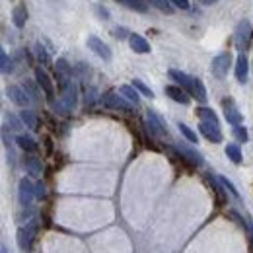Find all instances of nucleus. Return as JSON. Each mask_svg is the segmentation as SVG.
Instances as JSON below:
<instances>
[{"label": "nucleus", "instance_id": "f03ea898", "mask_svg": "<svg viewBox=\"0 0 253 253\" xmlns=\"http://www.w3.org/2000/svg\"><path fill=\"white\" fill-rule=\"evenodd\" d=\"M37 228H39V224L35 220L20 226V230L16 234V240H18V246H20L22 252H30L33 248V240L37 236Z\"/></svg>", "mask_w": 253, "mask_h": 253}, {"label": "nucleus", "instance_id": "6ab92c4d", "mask_svg": "<svg viewBox=\"0 0 253 253\" xmlns=\"http://www.w3.org/2000/svg\"><path fill=\"white\" fill-rule=\"evenodd\" d=\"M248 72H250L248 57H246V53H240L238 59H236V80L240 84H246L248 82Z\"/></svg>", "mask_w": 253, "mask_h": 253}, {"label": "nucleus", "instance_id": "20e7f679", "mask_svg": "<svg viewBox=\"0 0 253 253\" xmlns=\"http://www.w3.org/2000/svg\"><path fill=\"white\" fill-rule=\"evenodd\" d=\"M146 130L150 132V136H156V138H166L168 136V128H166L164 119L152 109L146 111Z\"/></svg>", "mask_w": 253, "mask_h": 253}, {"label": "nucleus", "instance_id": "aec40b11", "mask_svg": "<svg viewBox=\"0 0 253 253\" xmlns=\"http://www.w3.org/2000/svg\"><path fill=\"white\" fill-rule=\"evenodd\" d=\"M16 144H18L26 154L37 152V142L33 140L32 136H28V134H18V136H16Z\"/></svg>", "mask_w": 253, "mask_h": 253}, {"label": "nucleus", "instance_id": "0eeeda50", "mask_svg": "<svg viewBox=\"0 0 253 253\" xmlns=\"http://www.w3.org/2000/svg\"><path fill=\"white\" fill-rule=\"evenodd\" d=\"M222 107H224V117H226V121H228L230 125L232 126L242 125L244 115L240 113V109H238V105H236V101H234L232 97H224V99H222Z\"/></svg>", "mask_w": 253, "mask_h": 253}, {"label": "nucleus", "instance_id": "a211bd4d", "mask_svg": "<svg viewBox=\"0 0 253 253\" xmlns=\"http://www.w3.org/2000/svg\"><path fill=\"white\" fill-rule=\"evenodd\" d=\"M61 99H63L64 105H66V109L72 111V109L78 105V86H76L74 82H70L68 88L61 94Z\"/></svg>", "mask_w": 253, "mask_h": 253}, {"label": "nucleus", "instance_id": "7ed1b4c3", "mask_svg": "<svg viewBox=\"0 0 253 253\" xmlns=\"http://www.w3.org/2000/svg\"><path fill=\"white\" fill-rule=\"evenodd\" d=\"M101 103L109 109H117V111H125V113H132V103L126 99L125 95L117 94V92H107L101 97Z\"/></svg>", "mask_w": 253, "mask_h": 253}, {"label": "nucleus", "instance_id": "b1692460", "mask_svg": "<svg viewBox=\"0 0 253 253\" xmlns=\"http://www.w3.org/2000/svg\"><path fill=\"white\" fill-rule=\"evenodd\" d=\"M119 94L121 95H125L126 99L136 107L138 103H140V95H138V90L134 88V86H128V84H125V86H121L119 88Z\"/></svg>", "mask_w": 253, "mask_h": 253}, {"label": "nucleus", "instance_id": "cd10ccee", "mask_svg": "<svg viewBox=\"0 0 253 253\" xmlns=\"http://www.w3.org/2000/svg\"><path fill=\"white\" fill-rule=\"evenodd\" d=\"M22 88L30 94V97H32L33 101H37V99L41 97V92H43V90L39 88V84H37V82H33V80H24V86H22Z\"/></svg>", "mask_w": 253, "mask_h": 253}, {"label": "nucleus", "instance_id": "f704fd0d", "mask_svg": "<svg viewBox=\"0 0 253 253\" xmlns=\"http://www.w3.org/2000/svg\"><path fill=\"white\" fill-rule=\"evenodd\" d=\"M132 86H134V88H136L142 95H146V97H150V99L154 97V92H152V90H150L142 80H132Z\"/></svg>", "mask_w": 253, "mask_h": 253}, {"label": "nucleus", "instance_id": "473e14b6", "mask_svg": "<svg viewBox=\"0 0 253 253\" xmlns=\"http://www.w3.org/2000/svg\"><path fill=\"white\" fill-rule=\"evenodd\" d=\"M57 72H61V74H64V76L70 78V76L74 74V68L66 63L64 59H57Z\"/></svg>", "mask_w": 253, "mask_h": 253}, {"label": "nucleus", "instance_id": "9d476101", "mask_svg": "<svg viewBox=\"0 0 253 253\" xmlns=\"http://www.w3.org/2000/svg\"><path fill=\"white\" fill-rule=\"evenodd\" d=\"M6 95L12 99V103H16V105H20L24 109H28V105L33 101L32 97H30V94L24 88H20V86H8L6 88Z\"/></svg>", "mask_w": 253, "mask_h": 253}, {"label": "nucleus", "instance_id": "f3484780", "mask_svg": "<svg viewBox=\"0 0 253 253\" xmlns=\"http://www.w3.org/2000/svg\"><path fill=\"white\" fill-rule=\"evenodd\" d=\"M128 45H130V49H132L134 53H138V55H148V53H150V43H148L142 35H138V33H130V35H128Z\"/></svg>", "mask_w": 253, "mask_h": 253}, {"label": "nucleus", "instance_id": "dca6fc26", "mask_svg": "<svg viewBox=\"0 0 253 253\" xmlns=\"http://www.w3.org/2000/svg\"><path fill=\"white\" fill-rule=\"evenodd\" d=\"M22 162H24V168H26V171H28L30 177H39L41 175L43 164H41V160L37 158L35 154H26Z\"/></svg>", "mask_w": 253, "mask_h": 253}, {"label": "nucleus", "instance_id": "f257e3e1", "mask_svg": "<svg viewBox=\"0 0 253 253\" xmlns=\"http://www.w3.org/2000/svg\"><path fill=\"white\" fill-rule=\"evenodd\" d=\"M252 41H253V28L248 20H244V22L238 24V28L234 32V45H236V49L240 53H246L250 49Z\"/></svg>", "mask_w": 253, "mask_h": 253}, {"label": "nucleus", "instance_id": "2f4dec72", "mask_svg": "<svg viewBox=\"0 0 253 253\" xmlns=\"http://www.w3.org/2000/svg\"><path fill=\"white\" fill-rule=\"evenodd\" d=\"M0 68H2V74H10L12 72V61L8 57V53L2 49L0 51Z\"/></svg>", "mask_w": 253, "mask_h": 253}, {"label": "nucleus", "instance_id": "4be33fe9", "mask_svg": "<svg viewBox=\"0 0 253 253\" xmlns=\"http://www.w3.org/2000/svg\"><path fill=\"white\" fill-rule=\"evenodd\" d=\"M197 117L201 119V121H207V123H214V125H220V121H218V115L211 109V107H197Z\"/></svg>", "mask_w": 253, "mask_h": 253}, {"label": "nucleus", "instance_id": "e433bc0d", "mask_svg": "<svg viewBox=\"0 0 253 253\" xmlns=\"http://www.w3.org/2000/svg\"><path fill=\"white\" fill-rule=\"evenodd\" d=\"M234 136L240 140V142H248V128L246 126H242V125H238V126H234Z\"/></svg>", "mask_w": 253, "mask_h": 253}, {"label": "nucleus", "instance_id": "c85d7f7f", "mask_svg": "<svg viewBox=\"0 0 253 253\" xmlns=\"http://www.w3.org/2000/svg\"><path fill=\"white\" fill-rule=\"evenodd\" d=\"M4 119H6V125L10 126V130H22V126H24V121L22 119H18L14 113H6L4 115Z\"/></svg>", "mask_w": 253, "mask_h": 253}, {"label": "nucleus", "instance_id": "6e6552de", "mask_svg": "<svg viewBox=\"0 0 253 253\" xmlns=\"http://www.w3.org/2000/svg\"><path fill=\"white\" fill-rule=\"evenodd\" d=\"M35 82L39 84V88L43 90V94L47 95L49 101L55 99V86H53V80H51V76L47 74L45 68H41V66L35 68Z\"/></svg>", "mask_w": 253, "mask_h": 253}, {"label": "nucleus", "instance_id": "2eb2a0df", "mask_svg": "<svg viewBox=\"0 0 253 253\" xmlns=\"http://www.w3.org/2000/svg\"><path fill=\"white\" fill-rule=\"evenodd\" d=\"M168 76L177 84V86H181L185 92H189L193 94V78H191L189 74H185V72H181V70H175V68H171L169 72H168Z\"/></svg>", "mask_w": 253, "mask_h": 253}, {"label": "nucleus", "instance_id": "37998d69", "mask_svg": "<svg viewBox=\"0 0 253 253\" xmlns=\"http://www.w3.org/2000/svg\"><path fill=\"white\" fill-rule=\"evenodd\" d=\"M115 33H117V35H125V30H123V28H119V30H117V32H115Z\"/></svg>", "mask_w": 253, "mask_h": 253}, {"label": "nucleus", "instance_id": "ddd939ff", "mask_svg": "<svg viewBox=\"0 0 253 253\" xmlns=\"http://www.w3.org/2000/svg\"><path fill=\"white\" fill-rule=\"evenodd\" d=\"M166 95L169 97V99H173V101H177V103H181V105H189L191 97H189V92H185L181 86H177V84H171V86H166Z\"/></svg>", "mask_w": 253, "mask_h": 253}, {"label": "nucleus", "instance_id": "72a5a7b5", "mask_svg": "<svg viewBox=\"0 0 253 253\" xmlns=\"http://www.w3.org/2000/svg\"><path fill=\"white\" fill-rule=\"evenodd\" d=\"M218 179H220V183L224 185V189L228 191V193H230L234 199H240V193H238V189L234 187V183H232L228 177H224V175H218Z\"/></svg>", "mask_w": 253, "mask_h": 253}, {"label": "nucleus", "instance_id": "412c9836", "mask_svg": "<svg viewBox=\"0 0 253 253\" xmlns=\"http://www.w3.org/2000/svg\"><path fill=\"white\" fill-rule=\"evenodd\" d=\"M12 22H14L16 28H24V26H26V22H28V10H26L24 4H20V6L14 8V12H12Z\"/></svg>", "mask_w": 253, "mask_h": 253}, {"label": "nucleus", "instance_id": "ea45409f", "mask_svg": "<svg viewBox=\"0 0 253 253\" xmlns=\"http://www.w3.org/2000/svg\"><path fill=\"white\" fill-rule=\"evenodd\" d=\"M171 4H175L181 10H189V0H171Z\"/></svg>", "mask_w": 253, "mask_h": 253}, {"label": "nucleus", "instance_id": "c9c22d12", "mask_svg": "<svg viewBox=\"0 0 253 253\" xmlns=\"http://www.w3.org/2000/svg\"><path fill=\"white\" fill-rule=\"evenodd\" d=\"M90 64H86V63H80L76 68H74V74L78 76V78H82V80H86L88 76H90Z\"/></svg>", "mask_w": 253, "mask_h": 253}, {"label": "nucleus", "instance_id": "c756f323", "mask_svg": "<svg viewBox=\"0 0 253 253\" xmlns=\"http://www.w3.org/2000/svg\"><path fill=\"white\" fill-rule=\"evenodd\" d=\"M35 57H37V61L43 64V66H47V64L51 63V59H49V53L45 51V47H43L41 43H35Z\"/></svg>", "mask_w": 253, "mask_h": 253}, {"label": "nucleus", "instance_id": "4468645a", "mask_svg": "<svg viewBox=\"0 0 253 253\" xmlns=\"http://www.w3.org/2000/svg\"><path fill=\"white\" fill-rule=\"evenodd\" d=\"M207 181L211 183V187H212L214 195H216V207H224V205L228 203V191L224 189V185L220 183V179L209 173V175H207Z\"/></svg>", "mask_w": 253, "mask_h": 253}, {"label": "nucleus", "instance_id": "79ce46f5", "mask_svg": "<svg viewBox=\"0 0 253 253\" xmlns=\"http://www.w3.org/2000/svg\"><path fill=\"white\" fill-rule=\"evenodd\" d=\"M0 253H10L8 252V246H6L4 242H2V246H0Z\"/></svg>", "mask_w": 253, "mask_h": 253}, {"label": "nucleus", "instance_id": "4c0bfd02", "mask_svg": "<svg viewBox=\"0 0 253 253\" xmlns=\"http://www.w3.org/2000/svg\"><path fill=\"white\" fill-rule=\"evenodd\" d=\"M169 2H171V0H152V4L158 6L162 12H166V14H173V8L169 6Z\"/></svg>", "mask_w": 253, "mask_h": 253}, {"label": "nucleus", "instance_id": "f8f14e48", "mask_svg": "<svg viewBox=\"0 0 253 253\" xmlns=\"http://www.w3.org/2000/svg\"><path fill=\"white\" fill-rule=\"evenodd\" d=\"M199 130H201V134H203L207 140H211V142H214V144L222 142L220 125H214V123H207V121H201V123H199Z\"/></svg>", "mask_w": 253, "mask_h": 253}, {"label": "nucleus", "instance_id": "9b49d317", "mask_svg": "<svg viewBox=\"0 0 253 253\" xmlns=\"http://www.w3.org/2000/svg\"><path fill=\"white\" fill-rule=\"evenodd\" d=\"M86 45H88V49L90 51H94L95 55L99 57V59H103V61H111V49L99 39V37H88V41H86Z\"/></svg>", "mask_w": 253, "mask_h": 253}, {"label": "nucleus", "instance_id": "58836bf2", "mask_svg": "<svg viewBox=\"0 0 253 253\" xmlns=\"http://www.w3.org/2000/svg\"><path fill=\"white\" fill-rule=\"evenodd\" d=\"M45 195H47V189H45V183L39 179V181H35V197L37 199H45Z\"/></svg>", "mask_w": 253, "mask_h": 253}, {"label": "nucleus", "instance_id": "5701e85b", "mask_svg": "<svg viewBox=\"0 0 253 253\" xmlns=\"http://www.w3.org/2000/svg\"><path fill=\"white\" fill-rule=\"evenodd\" d=\"M193 97L199 101V103H207V88L203 84L201 78H193Z\"/></svg>", "mask_w": 253, "mask_h": 253}, {"label": "nucleus", "instance_id": "a878e982", "mask_svg": "<svg viewBox=\"0 0 253 253\" xmlns=\"http://www.w3.org/2000/svg\"><path fill=\"white\" fill-rule=\"evenodd\" d=\"M20 119L24 121V125L28 126V128H32V130H35V128L39 126V123H37V115L33 113L32 109H22Z\"/></svg>", "mask_w": 253, "mask_h": 253}, {"label": "nucleus", "instance_id": "39448f33", "mask_svg": "<svg viewBox=\"0 0 253 253\" xmlns=\"http://www.w3.org/2000/svg\"><path fill=\"white\" fill-rule=\"evenodd\" d=\"M18 199L22 207H32L33 199H35V183L30 177H22L18 183Z\"/></svg>", "mask_w": 253, "mask_h": 253}, {"label": "nucleus", "instance_id": "1a4fd4ad", "mask_svg": "<svg viewBox=\"0 0 253 253\" xmlns=\"http://www.w3.org/2000/svg\"><path fill=\"white\" fill-rule=\"evenodd\" d=\"M175 148H177V152L187 160V164H191V166H203V164H205V158L201 156V152H199L197 148L189 146L187 142H177Z\"/></svg>", "mask_w": 253, "mask_h": 253}, {"label": "nucleus", "instance_id": "bb28decb", "mask_svg": "<svg viewBox=\"0 0 253 253\" xmlns=\"http://www.w3.org/2000/svg\"><path fill=\"white\" fill-rule=\"evenodd\" d=\"M117 2L125 4L126 8H130L134 12H140V14H144L148 10V2L146 0H117Z\"/></svg>", "mask_w": 253, "mask_h": 253}, {"label": "nucleus", "instance_id": "7c9ffc66", "mask_svg": "<svg viewBox=\"0 0 253 253\" xmlns=\"http://www.w3.org/2000/svg\"><path fill=\"white\" fill-rule=\"evenodd\" d=\"M177 128L181 130V134H183V136H185L189 142H193V144H197V142H199V136H197V132H195L193 128H189V126L185 125V123H179V125H177Z\"/></svg>", "mask_w": 253, "mask_h": 253}, {"label": "nucleus", "instance_id": "a19ab883", "mask_svg": "<svg viewBox=\"0 0 253 253\" xmlns=\"http://www.w3.org/2000/svg\"><path fill=\"white\" fill-rule=\"evenodd\" d=\"M201 2H203L205 6H212V4H216L218 0H201Z\"/></svg>", "mask_w": 253, "mask_h": 253}, {"label": "nucleus", "instance_id": "423d86ee", "mask_svg": "<svg viewBox=\"0 0 253 253\" xmlns=\"http://www.w3.org/2000/svg\"><path fill=\"white\" fill-rule=\"evenodd\" d=\"M230 66H232V55H230V53H220V55H216V57L212 59L211 70H212V74H214L218 80H222V78L228 76Z\"/></svg>", "mask_w": 253, "mask_h": 253}, {"label": "nucleus", "instance_id": "393cba45", "mask_svg": "<svg viewBox=\"0 0 253 253\" xmlns=\"http://www.w3.org/2000/svg\"><path fill=\"white\" fill-rule=\"evenodd\" d=\"M224 152H226V156H228L230 162H234V164H242V160H244V156H242V148H240L236 142H230V144L224 148Z\"/></svg>", "mask_w": 253, "mask_h": 253}]
</instances>
